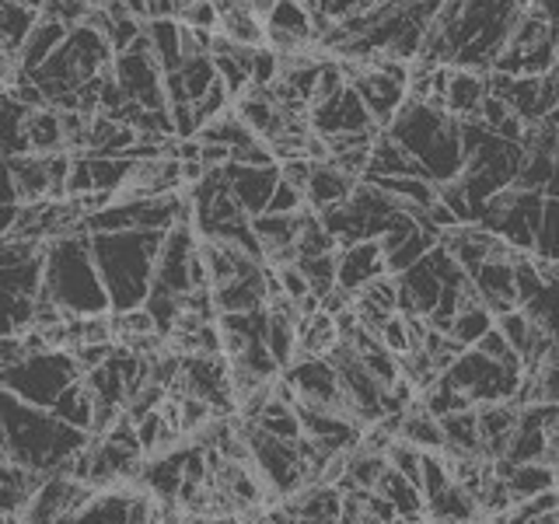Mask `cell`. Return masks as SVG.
Here are the masks:
<instances>
[{"mask_svg": "<svg viewBox=\"0 0 559 524\" xmlns=\"http://www.w3.org/2000/svg\"><path fill=\"white\" fill-rule=\"evenodd\" d=\"M92 444V433L63 424L52 409L28 406L14 392H4V462L63 476L70 458Z\"/></svg>", "mask_w": 559, "mask_h": 524, "instance_id": "1", "label": "cell"}, {"mask_svg": "<svg viewBox=\"0 0 559 524\" xmlns=\"http://www.w3.org/2000/svg\"><path fill=\"white\" fill-rule=\"evenodd\" d=\"M92 227H81L74 235H60L46 241V287L43 294L52 297L67 319H87V314L112 311L109 290L98 273Z\"/></svg>", "mask_w": 559, "mask_h": 524, "instance_id": "2", "label": "cell"}, {"mask_svg": "<svg viewBox=\"0 0 559 524\" xmlns=\"http://www.w3.org/2000/svg\"><path fill=\"white\" fill-rule=\"evenodd\" d=\"M165 235L168 231H112L92 238L112 311H133L147 305Z\"/></svg>", "mask_w": 559, "mask_h": 524, "instance_id": "3", "label": "cell"}, {"mask_svg": "<svg viewBox=\"0 0 559 524\" xmlns=\"http://www.w3.org/2000/svg\"><path fill=\"white\" fill-rule=\"evenodd\" d=\"M389 133L427 168L430 182H451L465 171L462 122L448 109H433L427 102H406Z\"/></svg>", "mask_w": 559, "mask_h": 524, "instance_id": "4", "label": "cell"}, {"mask_svg": "<svg viewBox=\"0 0 559 524\" xmlns=\"http://www.w3.org/2000/svg\"><path fill=\"white\" fill-rule=\"evenodd\" d=\"M78 378H84V371L78 357L67 354V349H46V354H32L11 367H0L4 392H14L17 398H25L28 406H39V409L57 406V398Z\"/></svg>", "mask_w": 559, "mask_h": 524, "instance_id": "5", "label": "cell"}, {"mask_svg": "<svg viewBox=\"0 0 559 524\" xmlns=\"http://www.w3.org/2000/svg\"><path fill=\"white\" fill-rule=\"evenodd\" d=\"M112 74H116L119 87L127 92L130 102H140L144 109H168L165 70H162V63H157L154 49H151L147 28L127 52H116Z\"/></svg>", "mask_w": 559, "mask_h": 524, "instance_id": "6", "label": "cell"}, {"mask_svg": "<svg viewBox=\"0 0 559 524\" xmlns=\"http://www.w3.org/2000/svg\"><path fill=\"white\" fill-rule=\"evenodd\" d=\"M311 130L332 136V133H367V130H381V127L374 122L371 109L364 105L357 87L346 84L336 98L311 105Z\"/></svg>", "mask_w": 559, "mask_h": 524, "instance_id": "7", "label": "cell"}, {"mask_svg": "<svg viewBox=\"0 0 559 524\" xmlns=\"http://www.w3.org/2000/svg\"><path fill=\"white\" fill-rule=\"evenodd\" d=\"M360 92V98H364V105L371 109V116H374V122L381 130H389L392 122H395V116L402 112V105L409 102V87L402 84V81H395L389 70H381V67H367L364 74L357 78V81H349Z\"/></svg>", "mask_w": 559, "mask_h": 524, "instance_id": "8", "label": "cell"}, {"mask_svg": "<svg viewBox=\"0 0 559 524\" xmlns=\"http://www.w3.org/2000/svg\"><path fill=\"white\" fill-rule=\"evenodd\" d=\"M399 276V311L402 314H430L441 305V294H444V279L437 273L433 259L427 255L424 262H416L406 273H395Z\"/></svg>", "mask_w": 559, "mask_h": 524, "instance_id": "9", "label": "cell"}, {"mask_svg": "<svg viewBox=\"0 0 559 524\" xmlns=\"http://www.w3.org/2000/svg\"><path fill=\"white\" fill-rule=\"evenodd\" d=\"M8 200H14V203L52 200V165H49V154H17V157H8Z\"/></svg>", "mask_w": 559, "mask_h": 524, "instance_id": "10", "label": "cell"}, {"mask_svg": "<svg viewBox=\"0 0 559 524\" xmlns=\"http://www.w3.org/2000/svg\"><path fill=\"white\" fill-rule=\"evenodd\" d=\"M389 273V255H384L378 238H364L357 245L340 249V287L349 294H360L371 279Z\"/></svg>", "mask_w": 559, "mask_h": 524, "instance_id": "11", "label": "cell"}, {"mask_svg": "<svg viewBox=\"0 0 559 524\" xmlns=\"http://www.w3.org/2000/svg\"><path fill=\"white\" fill-rule=\"evenodd\" d=\"M227 182H231L235 196L241 203V210L249 217H259L270 210V200L280 186V165H270V168H252V165H227Z\"/></svg>", "mask_w": 559, "mask_h": 524, "instance_id": "12", "label": "cell"}, {"mask_svg": "<svg viewBox=\"0 0 559 524\" xmlns=\"http://www.w3.org/2000/svg\"><path fill=\"white\" fill-rule=\"evenodd\" d=\"M479 409V427H483V451L489 462H497L507 454V448H511L514 433H518V424H521V406L514 398L507 402H483Z\"/></svg>", "mask_w": 559, "mask_h": 524, "instance_id": "13", "label": "cell"}, {"mask_svg": "<svg viewBox=\"0 0 559 524\" xmlns=\"http://www.w3.org/2000/svg\"><path fill=\"white\" fill-rule=\"evenodd\" d=\"M489 98V74L468 67H454L448 81V112L454 119H476Z\"/></svg>", "mask_w": 559, "mask_h": 524, "instance_id": "14", "label": "cell"}, {"mask_svg": "<svg viewBox=\"0 0 559 524\" xmlns=\"http://www.w3.org/2000/svg\"><path fill=\"white\" fill-rule=\"evenodd\" d=\"M70 28H74V25H67L63 17H52V14L39 17V25L32 28L28 43L22 46V52H17V63H22L25 74H35V70H39L52 57V52L67 43Z\"/></svg>", "mask_w": 559, "mask_h": 524, "instance_id": "15", "label": "cell"}, {"mask_svg": "<svg viewBox=\"0 0 559 524\" xmlns=\"http://www.w3.org/2000/svg\"><path fill=\"white\" fill-rule=\"evenodd\" d=\"M357 186L360 182L349 179V175L336 162H319V165H314L311 182H308V206L322 214V210H329V206L346 203L349 196H354Z\"/></svg>", "mask_w": 559, "mask_h": 524, "instance_id": "16", "label": "cell"}, {"mask_svg": "<svg viewBox=\"0 0 559 524\" xmlns=\"http://www.w3.org/2000/svg\"><path fill=\"white\" fill-rule=\"evenodd\" d=\"M395 175H424L427 179V168L419 165L389 130H381L374 147H371V168H367V179L374 182V179H395Z\"/></svg>", "mask_w": 559, "mask_h": 524, "instance_id": "17", "label": "cell"}, {"mask_svg": "<svg viewBox=\"0 0 559 524\" xmlns=\"http://www.w3.org/2000/svg\"><path fill=\"white\" fill-rule=\"evenodd\" d=\"M43 11L28 8L22 0H0V43H4V60H17V52L28 43L32 28L39 25Z\"/></svg>", "mask_w": 559, "mask_h": 524, "instance_id": "18", "label": "cell"}, {"mask_svg": "<svg viewBox=\"0 0 559 524\" xmlns=\"http://www.w3.org/2000/svg\"><path fill=\"white\" fill-rule=\"evenodd\" d=\"M147 39L157 63H162L165 74H175L182 70L186 57H182V22L179 17H151L147 22Z\"/></svg>", "mask_w": 559, "mask_h": 524, "instance_id": "19", "label": "cell"}, {"mask_svg": "<svg viewBox=\"0 0 559 524\" xmlns=\"http://www.w3.org/2000/svg\"><path fill=\"white\" fill-rule=\"evenodd\" d=\"M28 144L32 154H60L67 151V133H63V112L57 105L28 112Z\"/></svg>", "mask_w": 559, "mask_h": 524, "instance_id": "20", "label": "cell"}, {"mask_svg": "<svg viewBox=\"0 0 559 524\" xmlns=\"http://www.w3.org/2000/svg\"><path fill=\"white\" fill-rule=\"evenodd\" d=\"M52 413H57L63 424L92 433V427H95V395H92V389H87V381L78 378L74 384H70V389L57 398Z\"/></svg>", "mask_w": 559, "mask_h": 524, "instance_id": "21", "label": "cell"}, {"mask_svg": "<svg viewBox=\"0 0 559 524\" xmlns=\"http://www.w3.org/2000/svg\"><path fill=\"white\" fill-rule=\"evenodd\" d=\"M511 493L514 500H532L538 493H549V489H556V465L549 462H528V465H518L511 472Z\"/></svg>", "mask_w": 559, "mask_h": 524, "instance_id": "22", "label": "cell"}, {"mask_svg": "<svg viewBox=\"0 0 559 524\" xmlns=\"http://www.w3.org/2000/svg\"><path fill=\"white\" fill-rule=\"evenodd\" d=\"M497 325V314L489 311L486 305H468V308H462L459 314H454V322H451V336L459 340L465 349H472L476 346L489 329Z\"/></svg>", "mask_w": 559, "mask_h": 524, "instance_id": "23", "label": "cell"}, {"mask_svg": "<svg viewBox=\"0 0 559 524\" xmlns=\"http://www.w3.org/2000/svg\"><path fill=\"white\" fill-rule=\"evenodd\" d=\"M521 308L528 311V319L546 332V336H552L559 343V287L556 284H546L528 305H521Z\"/></svg>", "mask_w": 559, "mask_h": 524, "instance_id": "24", "label": "cell"}, {"mask_svg": "<svg viewBox=\"0 0 559 524\" xmlns=\"http://www.w3.org/2000/svg\"><path fill=\"white\" fill-rule=\"evenodd\" d=\"M476 349H479V354H486L489 360L507 364V367H521V371H524V360H521V354H518V349L511 346V340L503 336V329H500V325L489 329L486 336L476 343Z\"/></svg>", "mask_w": 559, "mask_h": 524, "instance_id": "25", "label": "cell"}, {"mask_svg": "<svg viewBox=\"0 0 559 524\" xmlns=\"http://www.w3.org/2000/svg\"><path fill=\"white\" fill-rule=\"evenodd\" d=\"M535 252L546 259H559V200L546 196V214H542V231L535 241Z\"/></svg>", "mask_w": 559, "mask_h": 524, "instance_id": "26", "label": "cell"}, {"mask_svg": "<svg viewBox=\"0 0 559 524\" xmlns=\"http://www.w3.org/2000/svg\"><path fill=\"white\" fill-rule=\"evenodd\" d=\"M381 343L392 349V354H409L413 349V340H409V322H406V314L402 311H395L389 322H384V329H381Z\"/></svg>", "mask_w": 559, "mask_h": 524, "instance_id": "27", "label": "cell"}, {"mask_svg": "<svg viewBox=\"0 0 559 524\" xmlns=\"http://www.w3.org/2000/svg\"><path fill=\"white\" fill-rule=\"evenodd\" d=\"M147 17H175V0H147Z\"/></svg>", "mask_w": 559, "mask_h": 524, "instance_id": "28", "label": "cell"}, {"mask_svg": "<svg viewBox=\"0 0 559 524\" xmlns=\"http://www.w3.org/2000/svg\"><path fill=\"white\" fill-rule=\"evenodd\" d=\"M297 4H305L308 11H319V8H322V0H297Z\"/></svg>", "mask_w": 559, "mask_h": 524, "instance_id": "29", "label": "cell"}, {"mask_svg": "<svg viewBox=\"0 0 559 524\" xmlns=\"http://www.w3.org/2000/svg\"><path fill=\"white\" fill-rule=\"evenodd\" d=\"M549 360H556V364H559V343L552 346V354H549Z\"/></svg>", "mask_w": 559, "mask_h": 524, "instance_id": "30", "label": "cell"}, {"mask_svg": "<svg viewBox=\"0 0 559 524\" xmlns=\"http://www.w3.org/2000/svg\"><path fill=\"white\" fill-rule=\"evenodd\" d=\"M556 162H559V122H556Z\"/></svg>", "mask_w": 559, "mask_h": 524, "instance_id": "31", "label": "cell"}, {"mask_svg": "<svg viewBox=\"0 0 559 524\" xmlns=\"http://www.w3.org/2000/svg\"><path fill=\"white\" fill-rule=\"evenodd\" d=\"M549 119H556V122H559V109H556V112H552V116H549Z\"/></svg>", "mask_w": 559, "mask_h": 524, "instance_id": "32", "label": "cell"}, {"mask_svg": "<svg viewBox=\"0 0 559 524\" xmlns=\"http://www.w3.org/2000/svg\"><path fill=\"white\" fill-rule=\"evenodd\" d=\"M175 4H179V0H175Z\"/></svg>", "mask_w": 559, "mask_h": 524, "instance_id": "33", "label": "cell"}]
</instances>
